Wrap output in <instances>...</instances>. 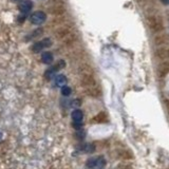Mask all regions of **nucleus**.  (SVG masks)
<instances>
[{
  "instance_id": "nucleus-17",
  "label": "nucleus",
  "mask_w": 169,
  "mask_h": 169,
  "mask_svg": "<svg viewBox=\"0 0 169 169\" xmlns=\"http://www.w3.org/2000/svg\"><path fill=\"white\" fill-rule=\"evenodd\" d=\"M0 138H1V133H0Z\"/></svg>"
},
{
  "instance_id": "nucleus-4",
  "label": "nucleus",
  "mask_w": 169,
  "mask_h": 169,
  "mask_svg": "<svg viewBox=\"0 0 169 169\" xmlns=\"http://www.w3.org/2000/svg\"><path fill=\"white\" fill-rule=\"evenodd\" d=\"M32 7H33V2H32L31 0H22L18 6L19 11H20V13L23 15L29 14L30 11L32 10Z\"/></svg>"
},
{
  "instance_id": "nucleus-2",
  "label": "nucleus",
  "mask_w": 169,
  "mask_h": 169,
  "mask_svg": "<svg viewBox=\"0 0 169 169\" xmlns=\"http://www.w3.org/2000/svg\"><path fill=\"white\" fill-rule=\"evenodd\" d=\"M30 20H31V22L33 24H35V26H40V24H42L47 20V14L41 11L35 12V13L31 15Z\"/></svg>"
},
{
  "instance_id": "nucleus-8",
  "label": "nucleus",
  "mask_w": 169,
  "mask_h": 169,
  "mask_svg": "<svg viewBox=\"0 0 169 169\" xmlns=\"http://www.w3.org/2000/svg\"><path fill=\"white\" fill-rule=\"evenodd\" d=\"M54 79H55V84L57 87H64L66 86L67 84V77L64 75V74H58V75H56L55 77H54Z\"/></svg>"
},
{
  "instance_id": "nucleus-12",
  "label": "nucleus",
  "mask_w": 169,
  "mask_h": 169,
  "mask_svg": "<svg viewBox=\"0 0 169 169\" xmlns=\"http://www.w3.org/2000/svg\"><path fill=\"white\" fill-rule=\"evenodd\" d=\"M71 88L70 87H68V86H64V87H61V94H63L64 96H69L71 94Z\"/></svg>"
},
{
  "instance_id": "nucleus-16",
  "label": "nucleus",
  "mask_w": 169,
  "mask_h": 169,
  "mask_svg": "<svg viewBox=\"0 0 169 169\" xmlns=\"http://www.w3.org/2000/svg\"><path fill=\"white\" fill-rule=\"evenodd\" d=\"M162 2L164 4H169V0H162Z\"/></svg>"
},
{
  "instance_id": "nucleus-13",
  "label": "nucleus",
  "mask_w": 169,
  "mask_h": 169,
  "mask_svg": "<svg viewBox=\"0 0 169 169\" xmlns=\"http://www.w3.org/2000/svg\"><path fill=\"white\" fill-rule=\"evenodd\" d=\"M94 145L93 144H87L86 146H84V151L86 152H93L94 151Z\"/></svg>"
},
{
  "instance_id": "nucleus-6",
  "label": "nucleus",
  "mask_w": 169,
  "mask_h": 169,
  "mask_svg": "<svg viewBox=\"0 0 169 169\" xmlns=\"http://www.w3.org/2000/svg\"><path fill=\"white\" fill-rule=\"evenodd\" d=\"M53 59H54V56H53V54H52L51 52L47 51V52H43V53H42V55H41V61L43 64H52Z\"/></svg>"
},
{
  "instance_id": "nucleus-11",
  "label": "nucleus",
  "mask_w": 169,
  "mask_h": 169,
  "mask_svg": "<svg viewBox=\"0 0 169 169\" xmlns=\"http://www.w3.org/2000/svg\"><path fill=\"white\" fill-rule=\"evenodd\" d=\"M158 56L160 57V58H167L169 56V50L166 49V48H162L161 50H159L158 51Z\"/></svg>"
},
{
  "instance_id": "nucleus-18",
  "label": "nucleus",
  "mask_w": 169,
  "mask_h": 169,
  "mask_svg": "<svg viewBox=\"0 0 169 169\" xmlns=\"http://www.w3.org/2000/svg\"><path fill=\"white\" fill-rule=\"evenodd\" d=\"M15 1H18V0H15Z\"/></svg>"
},
{
  "instance_id": "nucleus-15",
  "label": "nucleus",
  "mask_w": 169,
  "mask_h": 169,
  "mask_svg": "<svg viewBox=\"0 0 169 169\" xmlns=\"http://www.w3.org/2000/svg\"><path fill=\"white\" fill-rule=\"evenodd\" d=\"M165 104H166V107H167V110H168V112H169V101H166Z\"/></svg>"
},
{
  "instance_id": "nucleus-3",
  "label": "nucleus",
  "mask_w": 169,
  "mask_h": 169,
  "mask_svg": "<svg viewBox=\"0 0 169 169\" xmlns=\"http://www.w3.org/2000/svg\"><path fill=\"white\" fill-rule=\"evenodd\" d=\"M52 46V40L50 38H44L42 39L40 41H37L35 43L33 44V47H32V51L34 52V53H39V52L41 51L42 49L44 48H48V47H51Z\"/></svg>"
},
{
  "instance_id": "nucleus-9",
  "label": "nucleus",
  "mask_w": 169,
  "mask_h": 169,
  "mask_svg": "<svg viewBox=\"0 0 169 169\" xmlns=\"http://www.w3.org/2000/svg\"><path fill=\"white\" fill-rule=\"evenodd\" d=\"M167 73H169V64L164 63L159 68V76L160 77H164V76L167 75Z\"/></svg>"
},
{
  "instance_id": "nucleus-10",
  "label": "nucleus",
  "mask_w": 169,
  "mask_h": 169,
  "mask_svg": "<svg viewBox=\"0 0 169 169\" xmlns=\"http://www.w3.org/2000/svg\"><path fill=\"white\" fill-rule=\"evenodd\" d=\"M83 118H84V113L81 110L79 109H76L72 112V120L73 122H83Z\"/></svg>"
},
{
  "instance_id": "nucleus-7",
  "label": "nucleus",
  "mask_w": 169,
  "mask_h": 169,
  "mask_svg": "<svg viewBox=\"0 0 169 169\" xmlns=\"http://www.w3.org/2000/svg\"><path fill=\"white\" fill-rule=\"evenodd\" d=\"M57 71H59L58 70V68L56 67V64L55 66H53V67H51L50 69H48V70L46 71V73H44V77H46L47 79H52V78H54L56 76V72Z\"/></svg>"
},
{
  "instance_id": "nucleus-5",
  "label": "nucleus",
  "mask_w": 169,
  "mask_h": 169,
  "mask_svg": "<svg viewBox=\"0 0 169 169\" xmlns=\"http://www.w3.org/2000/svg\"><path fill=\"white\" fill-rule=\"evenodd\" d=\"M106 164V161L103 156H98V158H92L90 160L87 161V167L88 168H94L96 166H104Z\"/></svg>"
},
{
  "instance_id": "nucleus-1",
  "label": "nucleus",
  "mask_w": 169,
  "mask_h": 169,
  "mask_svg": "<svg viewBox=\"0 0 169 169\" xmlns=\"http://www.w3.org/2000/svg\"><path fill=\"white\" fill-rule=\"evenodd\" d=\"M148 24H149V28L152 32H160L163 30V23L162 20H161L159 17L152 16V17H149L148 18Z\"/></svg>"
},
{
  "instance_id": "nucleus-14",
  "label": "nucleus",
  "mask_w": 169,
  "mask_h": 169,
  "mask_svg": "<svg viewBox=\"0 0 169 169\" xmlns=\"http://www.w3.org/2000/svg\"><path fill=\"white\" fill-rule=\"evenodd\" d=\"M73 127L75 129H80L81 127H83V122H74Z\"/></svg>"
}]
</instances>
